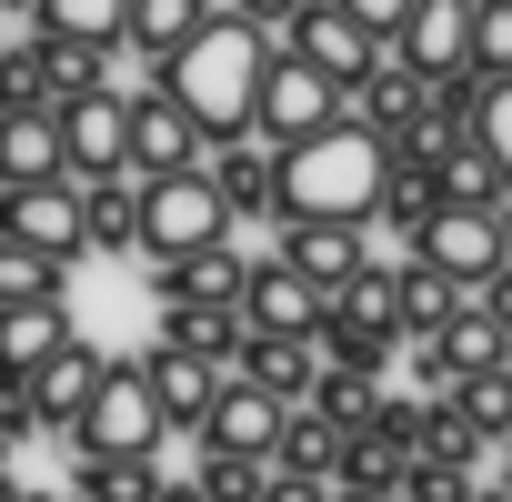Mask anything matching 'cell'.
<instances>
[{
    "label": "cell",
    "mask_w": 512,
    "mask_h": 502,
    "mask_svg": "<svg viewBox=\"0 0 512 502\" xmlns=\"http://www.w3.org/2000/svg\"><path fill=\"white\" fill-rule=\"evenodd\" d=\"M262 61H272V31H251V21H231V11H201V31H191L171 61H151V71H161L151 91H171L201 141H241V131H251V101H262Z\"/></svg>",
    "instance_id": "cell-1"
},
{
    "label": "cell",
    "mask_w": 512,
    "mask_h": 502,
    "mask_svg": "<svg viewBox=\"0 0 512 502\" xmlns=\"http://www.w3.org/2000/svg\"><path fill=\"white\" fill-rule=\"evenodd\" d=\"M382 181H392V141L382 131H362V121H322L312 141H282V161H272V221H372V201H382Z\"/></svg>",
    "instance_id": "cell-2"
},
{
    "label": "cell",
    "mask_w": 512,
    "mask_h": 502,
    "mask_svg": "<svg viewBox=\"0 0 512 502\" xmlns=\"http://www.w3.org/2000/svg\"><path fill=\"white\" fill-rule=\"evenodd\" d=\"M61 432H71V452H101V462H151L171 422H161V402H151L141 362H111V372H101V392H91Z\"/></svg>",
    "instance_id": "cell-3"
},
{
    "label": "cell",
    "mask_w": 512,
    "mask_h": 502,
    "mask_svg": "<svg viewBox=\"0 0 512 502\" xmlns=\"http://www.w3.org/2000/svg\"><path fill=\"white\" fill-rule=\"evenodd\" d=\"M211 241H231L221 191L201 171H151L141 181V251L151 262H181V251H211Z\"/></svg>",
    "instance_id": "cell-4"
},
{
    "label": "cell",
    "mask_w": 512,
    "mask_h": 502,
    "mask_svg": "<svg viewBox=\"0 0 512 502\" xmlns=\"http://www.w3.org/2000/svg\"><path fill=\"white\" fill-rule=\"evenodd\" d=\"M322 121H342V81H322L302 51H272V61H262V101H251V131L312 141Z\"/></svg>",
    "instance_id": "cell-5"
},
{
    "label": "cell",
    "mask_w": 512,
    "mask_h": 502,
    "mask_svg": "<svg viewBox=\"0 0 512 502\" xmlns=\"http://www.w3.org/2000/svg\"><path fill=\"white\" fill-rule=\"evenodd\" d=\"M0 241L41 251V262H81V181H11L0 191Z\"/></svg>",
    "instance_id": "cell-6"
},
{
    "label": "cell",
    "mask_w": 512,
    "mask_h": 502,
    "mask_svg": "<svg viewBox=\"0 0 512 502\" xmlns=\"http://www.w3.org/2000/svg\"><path fill=\"white\" fill-rule=\"evenodd\" d=\"M231 312H241V332H272V342H312V322H322V292L292 272V262H251L241 272V292H231Z\"/></svg>",
    "instance_id": "cell-7"
},
{
    "label": "cell",
    "mask_w": 512,
    "mask_h": 502,
    "mask_svg": "<svg viewBox=\"0 0 512 502\" xmlns=\"http://www.w3.org/2000/svg\"><path fill=\"white\" fill-rule=\"evenodd\" d=\"M392 61H402L412 81H452V71H472V0H412L402 31H392Z\"/></svg>",
    "instance_id": "cell-8"
},
{
    "label": "cell",
    "mask_w": 512,
    "mask_h": 502,
    "mask_svg": "<svg viewBox=\"0 0 512 502\" xmlns=\"http://www.w3.org/2000/svg\"><path fill=\"white\" fill-rule=\"evenodd\" d=\"M121 171H201V131L181 121V101L171 91H141V101H121Z\"/></svg>",
    "instance_id": "cell-9"
},
{
    "label": "cell",
    "mask_w": 512,
    "mask_h": 502,
    "mask_svg": "<svg viewBox=\"0 0 512 502\" xmlns=\"http://www.w3.org/2000/svg\"><path fill=\"white\" fill-rule=\"evenodd\" d=\"M412 262H432L442 282H462V292H482L492 272H502V241H492V211H432L422 221V241H412Z\"/></svg>",
    "instance_id": "cell-10"
},
{
    "label": "cell",
    "mask_w": 512,
    "mask_h": 502,
    "mask_svg": "<svg viewBox=\"0 0 512 502\" xmlns=\"http://www.w3.org/2000/svg\"><path fill=\"white\" fill-rule=\"evenodd\" d=\"M21 101H41V111H61V101H91V91H111V51H91V41H31L21 61Z\"/></svg>",
    "instance_id": "cell-11"
},
{
    "label": "cell",
    "mask_w": 512,
    "mask_h": 502,
    "mask_svg": "<svg viewBox=\"0 0 512 502\" xmlns=\"http://www.w3.org/2000/svg\"><path fill=\"white\" fill-rule=\"evenodd\" d=\"M101 372H111V362H101L81 332H51V342H41V362L21 372V392H31V412H41V422H71V412L101 392Z\"/></svg>",
    "instance_id": "cell-12"
},
{
    "label": "cell",
    "mask_w": 512,
    "mask_h": 502,
    "mask_svg": "<svg viewBox=\"0 0 512 502\" xmlns=\"http://www.w3.org/2000/svg\"><path fill=\"white\" fill-rule=\"evenodd\" d=\"M272 262H292V272L332 302V292L362 272V231H352V221H272Z\"/></svg>",
    "instance_id": "cell-13"
},
{
    "label": "cell",
    "mask_w": 512,
    "mask_h": 502,
    "mask_svg": "<svg viewBox=\"0 0 512 502\" xmlns=\"http://www.w3.org/2000/svg\"><path fill=\"white\" fill-rule=\"evenodd\" d=\"M272 432H282V402L251 392L241 372H221L211 412H201V452H241V462H272Z\"/></svg>",
    "instance_id": "cell-14"
},
{
    "label": "cell",
    "mask_w": 512,
    "mask_h": 502,
    "mask_svg": "<svg viewBox=\"0 0 512 502\" xmlns=\"http://www.w3.org/2000/svg\"><path fill=\"white\" fill-rule=\"evenodd\" d=\"M282 51H302L322 81H362L372 61H382V41L352 21V11H332V0H302V21H292V41Z\"/></svg>",
    "instance_id": "cell-15"
},
{
    "label": "cell",
    "mask_w": 512,
    "mask_h": 502,
    "mask_svg": "<svg viewBox=\"0 0 512 502\" xmlns=\"http://www.w3.org/2000/svg\"><path fill=\"white\" fill-rule=\"evenodd\" d=\"M61 181H111L121 171V91H91V101H61Z\"/></svg>",
    "instance_id": "cell-16"
},
{
    "label": "cell",
    "mask_w": 512,
    "mask_h": 502,
    "mask_svg": "<svg viewBox=\"0 0 512 502\" xmlns=\"http://www.w3.org/2000/svg\"><path fill=\"white\" fill-rule=\"evenodd\" d=\"M141 382H151V402H161L171 432H201V412H211V392H221V372H211L201 352H181V342H161V352L141 362Z\"/></svg>",
    "instance_id": "cell-17"
},
{
    "label": "cell",
    "mask_w": 512,
    "mask_h": 502,
    "mask_svg": "<svg viewBox=\"0 0 512 502\" xmlns=\"http://www.w3.org/2000/svg\"><path fill=\"white\" fill-rule=\"evenodd\" d=\"M61 171V121L41 101H0V191L11 181H51Z\"/></svg>",
    "instance_id": "cell-18"
},
{
    "label": "cell",
    "mask_w": 512,
    "mask_h": 502,
    "mask_svg": "<svg viewBox=\"0 0 512 502\" xmlns=\"http://www.w3.org/2000/svg\"><path fill=\"white\" fill-rule=\"evenodd\" d=\"M462 302H472V292H462V282H442L432 262H392V322H402V342H432Z\"/></svg>",
    "instance_id": "cell-19"
},
{
    "label": "cell",
    "mask_w": 512,
    "mask_h": 502,
    "mask_svg": "<svg viewBox=\"0 0 512 502\" xmlns=\"http://www.w3.org/2000/svg\"><path fill=\"white\" fill-rule=\"evenodd\" d=\"M231 372H241L251 392H272V402L292 412V402L312 392V372H322V362H312V342H272V332H241V362H231Z\"/></svg>",
    "instance_id": "cell-20"
},
{
    "label": "cell",
    "mask_w": 512,
    "mask_h": 502,
    "mask_svg": "<svg viewBox=\"0 0 512 502\" xmlns=\"http://www.w3.org/2000/svg\"><path fill=\"white\" fill-rule=\"evenodd\" d=\"M312 352L332 362V372H392V352H402V332H382V322H352V312H332L322 302V322H312Z\"/></svg>",
    "instance_id": "cell-21"
},
{
    "label": "cell",
    "mask_w": 512,
    "mask_h": 502,
    "mask_svg": "<svg viewBox=\"0 0 512 502\" xmlns=\"http://www.w3.org/2000/svg\"><path fill=\"white\" fill-rule=\"evenodd\" d=\"M141 241V181H81V251H121Z\"/></svg>",
    "instance_id": "cell-22"
},
{
    "label": "cell",
    "mask_w": 512,
    "mask_h": 502,
    "mask_svg": "<svg viewBox=\"0 0 512 502\" xmlns=\"http://www.w3.org/2000/svg\"><path fill=\"white\" fill-rule=\"evenodd\" d=\"M342 442L352 432H332L322 412H282V432H272V472H302V482H332V462H342Z\"/></svg>",
    "instance_id": "cell-23"
},
{
    "label": "cell",
    "mask_w": 512,
    "mask_h": 502,
    "mask_svg": "<svg viewBox=\"0 0 512 502\" xmlns=\"http://www.w3.org/2000/svg\"><path fill=\"white\" fill-rule=\"evenodd\" d=\"M71 292V262H41V251L0 241V312H61Z\"/></svg>",
    "instance_id": "cell-24"
},
{
    "label": "cell",
    "mask_w": 512,
    "mask_h": 502,
    "mask_svg": "<svg viewBox=\"0 0 512 502\" xmlns=\"http://www.w3.org/2000/svg\"><path fill=\"white\" fill-rule=\"evenodd\" d=\"M161 342H181V352H201L211 372H231V362H241V312H211V302H171V312H161Z\"/></svg>",
    "instance_id": "cell-25"
},
{
    "label": "cell",
    "mask_w": 512,
    "mask_h": 502,
    "mask_svg": "<svg viewBox=\"0 0 512 502\" xmlns=\"http://www.w3.org/2000/svg\"><path fill=\"white\" fill-rule=\"evenodd\" d=\"M442 412H452L462 432L502 442V432H512V362H492V372H462V382L442 392Z\"/></svg>",
    "instance_id": "cell-26"
},
{
    "label": "cell",
    "mask_w": 512,
    "mask_h": 502,
    "mask_svg": "<svg viewBox=\"0 0 512 502\" xmlns=\"http://www.w3.org/2000/svg\"><path fill=\"white\" fill-rule=\"evenodd\" d=\"M191 31H201V0H121V41L141 61H171Z\"/></svg>",
    "instance_id": "cell-27"
},
{
    "label": "cell",
    "mask_w": 512,
    "mask_h": 502,
    "mask_svg": "<svg viewBox=\"0 0 512 502\" xmlns=\"http://www.w3.org/2000/svg\"><path fill=\"white\" fill-rule=\"evenodd\" d=\"M201 181L221 191V211H231V221H272V161H262V151H241V141H221V161H211Z\"/></svg>",
    "instance_id": "cell-28"
},
{
    "label": "cell",
    "mask_w": 512,
    "mask_h": 502,
    "mask_svg": "<svg viewBox=\"0 0 512 502\" xmlns=\"http://www.w3.org/2000/svg\"><path fill=\"white\" fill-rule=\"evenodd\" d=\"M432 362H442V382H462V372H492V362H512V342H502V332H492V322L462 302V312L432 332Z\"/></svg>",
    "instance_id": "cell-29"
},
{
    "label": "cell",
    "mask_w": 512,
    "mask_h": 502,
    "mask_svg": "<svg viewBox=\"0 0 512 502\" xmlns=\"http://www.w3.org/2000/svg\"><path fill=\"white\" fill-rule=\"evenodd\" d=\"M161 492V452L151 462H101V452H71V502H151Z\"/></svg>",
    "instance_id": "cell-30"
},
{
    "label": "cell",
    "mask_w": 512,
    "mask_h": 502,
    "mask_svg": "<svg viewBox=\"0 0 512 502\" xmlns=\"http://www.w3.org/2000/svg\"><path fill=\"white\" fill-rule=\"evenodd\" d=\"M422 422H432V402H402V392H372V412H362V452H382V462H402V452H422Z\"/></svg>",
    "instance_id": "cell-31"
},
{
    "label": "cell",
    "mask_w": 512,
    "mask_h": 502,
    "mask_svg": "<svg viewBox=\"0 0 512 502\" xmlns=\"http://www.w3.org/2000/svg\"><path fill=\"white\" fill-rule=\"evenodd\" d=\"M51 41H91V51H121V0H31Z\"/></svg>",
    "instance_id": "cell-32"
},
{
    "label": "cell",
    "mask_w": 512,
    "mask_h": 502,
    "mask_svg": "<svg viewBox=\"0 0 512 502\" xmlns=\"http://www.w3.org/2000/svg\"><path fill=\"white\" fill-rule=\"evenodd\" d=\"M472 151H482L492 181L512 191V81H482V101H472Z\"/></svg>",
    "instance_id": "cell-33"
},
{
    "label": "cell",
    "mask_w": 512,
    "mask_h": 502,
    "mask_svg": "<svg viewBox=\"0 0 512 502\" xmlns=\"http://www.w3.org/2000/svg\"><path fill=\"white\" fill-rule=\"evenodd\" d=\"M302 412H322L332 432H362V412H372V382H362V372H332V362H322V372H312V392H302Z\"/></svg>",
    "instance_id": "cell-34"
},
{
    "label": "cell",
    "mask_w": 512,
    "mask_h": 502,
    "mask_svg": "<svg viewBox=\"0 0 512 502\" xmlns=\"http://www.w3.org/2000/svg\"><path fill=\"white\" fill-rule=\"evenodd\" d=\"M472 81H512V0H472Z\"/></svg>",
    "instance_id": "cell-35"
},
{
    "label": "cell",
    "mask_w": 512,
    "mask_h": 502,
    "mask_svg": "<svg viewBox=\"0 0 512 502\" xmlns=\"http://www.w3.org/2000/svg\"><path fill=\"white\" fill-rule=\"evenodd\" d=\"M191 482H201V502H251V492H262V462H241V452H191Z\"/></svg>",
    "instance_id": "cell-36"
},
{
    "label": "cell",
    "mask_w": 512,
    "mask_h": 502,
    "mask_svg": "<svg viewBox=\"0 0 512 502\" xmlns=\"http://www.w3.org/2000/svg\"><path fill=\"white\" fill-rule=\"evenodd\" d=\"M251 502H332V482H302V472H272L262 462V492H251Z\"/></svg>",
    "instance_id": "cell-37"
},
{
    "label": "cell",
    "mask_w": 512,
    "mask_h": 502,
    "mask_svg": "<svg viewBox=\"0 0 512 502\" xmlns=\"http://www.w3.org/2000/svg\"><path fill=\"white\" fill-rule=\"evenodd\" d=\"M332 11H352V21L372 31V41H392V31H402V11H412V0H332Z\"/></svg>",
    "instance_id": "cell-38"
},
{
    "label": "cell",
    "mask_w": 512,
    "mask_h": 502,
    "mask_svg": "<svg viewBox=\"0 0 512 502\" xmlns=\"http://www.w3.org/2000/svg\"><path fill=\"white\" fill-rule=\"evenodd\" d=\"M231 21H251V31H292L302 0H231Z\"/></svg>",
    "instance_id": "cell-39"
},
{
    "label": "cell",
    "mask_w": 512,
    "mask_h": 502,
    "mask_svg": "<svg viewBox=\"0 0 512 502\" xmlns=\"http://www.w3.org/2000/svg\"><path fill=\"white\" fill-rule=\"evenodd\" d=\"M492 241H502V262H512V191L492 201Z\"/></svg>",
    "instance_id": "cell-40"
},
{
    "label": "cell",
    "mask_w": 512,
    "mask_h": 502,
    "mask_svg": "<svg viewBox=\"0 0 512 502\" xmlns=\"http://www.w3.org/2000/svg\"><path fill=\"white\" fill-rule=\"evenodd\" d=\"M151 502H201V482H161V492H151Z\"/></svg>",
    "instance_id": "cell-41"
},
{
    "label": "cell",
    "mask_w": 512,
    "mask_h": 502,
    "mask_svg": "<svg viewBox=\"0 0 512 502\" xmlns=\"http://www.w3.org/2000/svg\"><path fill=\"white\" fill-rule=\"evenodd\" d=\"M0 101H21V71H11V51H0Z\"/></svg>",
    "instance_id": "cell-42"
},
{
    "label": "cell",
    "mask_w": 512,
    "mask_h": 502,
    "mask_svg": "<svg viewBox=\"0 0 512 502\" xmlns=\"http://www.w3.org/2000/svg\"><path fill=\"white\" fill-rule=\"evenodd\" d=\"M21 492H31V482H21V472H0V502H21Z\"/></svg>",
    "instance_id": "cell-43"
},
{
    "label": "cell",
    "mask_w": 512,
    "mask_h": 502,
    "mask_svg": "<svg viewBox=\"0 0 512 502\" xmlns=\"http://www.w3.org/2000/svg\"><path fill=\"white\" fill-rule=\"evenodd\" d=\"M462 502H512V492H502V482H492V492H462Z\"/></svg>",
    "instance_id": "cell-44"
},
{
    "label": "cell",
    "mask_w": 512,
    "mask_h": 502,
    "mask_svg": "<svg viewBox=\"0 0 512 502\" xmlns=\"http://www.w3.org/2000/svg\"><path fill=\"white\" fill-rule=\"evenodd\" d=\"M11 452H21V442H11V432H0V472H11Z\"/></svg>",
    "instance_id": "cell-45"
},
{
    "label": "cell",
    "mask_w": 512,
    "mask_h": 502,
    "mask_svg": "<svg viewBox=\"0 0 512 502\" xmlns=\"http://www.w3.org/2000/svg\"><path fill=\"white\" fill-rule=\"evenodd\" d=\"M0 11H31V0H0Z\"/></svg>",
    "instance_id": "cell-46"
},
{
    "label": "cell",
    "mask_w": 512,
    "mask_h": 502,
    "mask_svg": "<svg viewBox=\"0 0 512 502\" xmlns=\"http://www.w3.org/2000/svg\"><path fill=\"white\" fill-rule=\"evenodd\" d=\"M502 452H512V432H502Z\"/></svg>",
    "instance_id": "cell-47"
}]
</instances>
